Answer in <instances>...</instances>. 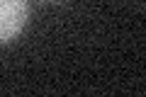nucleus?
<instances>
[{"instance_id": "nucleus-1", "label": "nucleus", "mask_w": 146, "mask_h": 97, "mask_svg": "<svg viewBox=\"0 0 146 97\" xmlns=\"http://www.w3.org/2000/svg\"><path fill=\"white\" fill-rule=\"evenodd\" d=\"M27 15V0H0V44H10L25 29Z\"/></svg>"}]
</instances>
